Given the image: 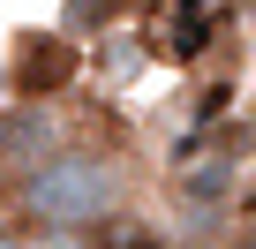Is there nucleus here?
I'll use <instances>...</instances> for the list:
<instances>
[{
	"label": "nucleus",
	"instance_id": "obj_1",
	"mask_svg": "<svg viewBox=\"0 0 256 249\" xmlns=\"http://www.w3.org/2000/svg\"><path fill=\"white\" fill-rule=\"evenodd\" d=\"M120 204H128V174L98 144H68L60 136L38 166L16 174V219H23V234H46V241L98 234V226L120 219Z\"/></svg>",
	"mask_w": 256,
	"mask_h": 249
},
{
	"label": "nucleus",
	"instance_id": "obj_2",
	"mask_svg": "<svg viewBox=\"0 0 256 249\" xmlns=\"http://www.w3.org/2000/svg\"><path fill=\"white\" fill-rule=\"evenodd\" d=\"M76 76H83V38H68V31H23L16 38V61H8L16 98H60Z\"/></svg>",
	"mask_w": 256,
	"mask_h": 249
},
{
	"label": "nucleus",
	"instance_id": "obj_7",
	"mask_svg": "<svg viewBox=\"0 0 256 249\" xmlns=\"http://www.w3.org/2000/svg\"><path fill=\"white\" fill-rule=\"evenodd\" d=\"M241 249H256V219H248V226H241Z\"/></svg>",
	"mask_w": 256,
	"mask_h": 249
},
{
	"label": "nucleus",
	"instance_id": "obj_4",
	"mask_svg": "<svg viewBox=\"0 0 256 249\" xmlns=\"http://www.w3.org/2000/svg\"><path fill=\"white\" fill-rule=\"evenodd\" d=\"M234 174H241V166H234L226 151H211V159H196V166L181 174V196H188L196 211H218V204L234 196Z\"/></svg>",
	"mask_w": 256,
	"mask_h": 249
},
{
	"label": "nucleus",
	"instance_id": "obj_6",
	"mask_svg": "<svg viewBox=\"0 0 256 249\" xmlns=\"http://www.w3.org/2000/svg\"><path fill=\"white\" fill-rule=\"evenodd\" d=\"M0 249H30V241H23V234H8V226H0Z\"/></svg>",
	"mask_w": 256,
	"mask_h": 249
},
{
	"label": "nucleus",
	"instance_id": "obj_3",
	"mask_svg": "<svg viewBox=\"0 0 256 249\" xmlns=\"http://www.w3.org/2000/svg\"><path fill=\"white\" fill-rule=\"evenodd\" d=\"M53 144H60V121H53V106H46V98H16L8 113H0V166H8V174L38 166Z\"/></svg>",
	"mask_w": 256,
	"mask_h": 249
},
{
	"label": "nucleus",
	"instance_id": "obj_5",
	"mask_svg": "<svg viewBox=\"0 0 256 249\" xmlns=\"http://www.w3.org/2000/svg\"><path fill=\"white\" fill-rule=\"evenodd\" d=\"M120 16V0H68V16H60V31L68 38H98L106 23Z\"/></svg>",
	"mask_w": 256,
	"mask_h": 249
}]
</instances>
